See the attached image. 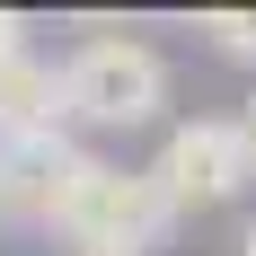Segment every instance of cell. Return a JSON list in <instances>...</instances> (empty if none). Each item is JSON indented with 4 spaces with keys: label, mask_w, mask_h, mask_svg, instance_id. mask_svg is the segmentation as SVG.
<instances>
[{
    "label": "cell",
    "mask_w": 256,
    "mask_h": 256,
    "mask_svg": "<svg viewBox=\"0 0 256 256\" xmlns=\"http://www.w3.org/2000/svg\"><path fill=\"white\" fill-rule=\"evenodd\" d=\"M53 230H71L80 248H150L159 230H168V194L150 186V168H106V159L71 150V168H62V186H53L44 204Z\"/></svg>",
    "instance_id": "obj_1"
},
{
    "label": "cell",
    "mask_w": 256,
    "mask_h": 256,
    "mask_svg": "<svg viewBox=\"0 0 256 256\" xmlns=\"http://www.w3.org/2000/svg\"><path fill=\"white\" fill-rule=\"evenodd\" d=\"M62 132V71L44 53L0 62V142H53Z\"/></svg>",
    "instance_id": "obj_4"
},
{
    "label": "cell",
    "mask_w": 256,
    "mask_h": 256,
    "mask_svg": "<svg viewBox=\"0 0 256 256\" xmlns=\"http://www.w3.org/2000/svg\"><path fill=\"white\" fill-rule=\"evenodd\" d=\"M18 53H26V18H18V9H0V62H18Z\"/></svg>",
    "instance_id": "obj_7"
},
{
    "label": "cell",
    "mask_w": 256,
    "mask_h": 256,
    "mask_svg": "<svg viewBox=\"0 0 256 256\" xmlns=\"http://www.w3.org/2000/svg\"><path fill=\"white\" fill-rule=\"evenodd\" d=\"M238 256H256V230H248V238H238Z\"/></svg>",
    "instance_id": "obj_10"
},
{
    "label": "cell",
    "mask_w": 256,
    "mask_h": 256,
    "mask_svg": "<svg viewBox=\"0 0 256 256\" xmlns=\"http://www.w3.org/2000/svg\"><path fill=\"white\" fill-rule=\"evenodd\" d=\"M159 106H168V62H159L142 36H88V44L62 62V115L80 124H150Z\"/></svg>",
    "instance_id": "obj_2"
},
{
    "label": "cell",
    "mask_w": 256,
    "mask_h": 256,
    "mask_svg": "<svg viewBox=\"0 0 256 256\" xmlns=\"http://www.w3.org/2000/svg\"><path fill=\"white\" fill-rule=\"evenodd\" d=\"M238 142H248V159H256V98H248V115H238Z\"/></svg>",
    "instance_id": "obj_8"
},
{
    "label": "cell",
    "mask_w": 256,
    "mask_h": 256,
    "mask_svg": "<svg viewBox=\"0 0 256 256\" xmlns=\"http://www.w3.org/2000/svg\"><path fill=\"white\" fill-rule=\"evenodd\" d=\"M248 177H256V159H248V142H238V124H221V115L177 124L168 150H159V168H150V186L168 194V212L177 204H230Z\"/></svg>",
    "instance_id": "obj_3"
},
{
    "label": "cell",
    "mask_w": 256,
    "mask_h": 256,
    "mask_svg": "<svg viewBox=\"0 0 256 256\" xmlns=\"http://www.w3.org/2000/svg\"><path fill=\"white\" fill-rule=\"evenodd\" d=\"M71 168V142H0V221H44L53 186Z\"/></svg>",
    "instance_id": "obj_5"
},
{
    "label": "cell",
    "mask_w": 256,
    "mask_h": 256,
    "mask_svg": "<svg viewBox=\"0 0 256 256\" xmlns=\"http://www.w3.org/2000/svg\"><path fill=\"white\" fill-rule=\"evenodd\" d=\"M204 36L230 53V62H256V9H212V18H204Z\"/></svg>",
    "instance_id": "obj_6"
},
{
    "label": "cell",
    "mask_w": 256,
    "mask_h": 256,
    "mask_svg": "<svg viewBox=\"0 0 256 256\" xmlns=\"http://www.w3.org/2000/svg\"><path fill=\"white\" fill-rule=\"evenodd\" d=\"M71 256H132V248H71Z\"/></svg>",
    "instance_id": "obj_9"
}]
</instances>
